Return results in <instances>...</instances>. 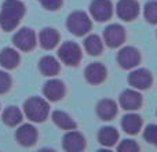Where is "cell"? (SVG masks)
<instances>
[{
	"mask_svg": "<svg viewBox=\"0 0 157 152\" xmlns=\"http://www.w3.org/2000/svg\"><path fill=\"white\" fill-rule=\"evenodd\" d=\"M25 10V4L21 0H4L0 10V28L4 32L14 30L24 18Z\"/></svg>",
	"mask_w": 157,
	"mask_h": 152,
	"instance_id": "obj_1",
	"label": "cell"
},
{
	"mask_svg": "<svg viewBox=\"0 0 157 152\" xmlns=\"http://www.w3.org/2000/svg\"><path fill=\"white\" fill-rule=\"evenodd\" d=\"M24 114L29 120L35 123H41L47 119L50 114V105L44 98L30 97L24 102Z\"/></svg>",
	"mask_w": 157,
	"mask_h": 152,
	"instance_id": "obj_2",
	"label": "cell"
},
{
	"mask_svg": "<svg viewBox=\"0 0 157 152\" xmlns=\"http://www.w3.org/2000/svg\"><path fill=\"white\" fill-rule=\"evenodd\" d=\"M68 30L75 36H84L91 30V19L83 11H75L66 19Z\"/></svg>",
	"mask_w": 157,
	"mask_h": 152,
	"instance_id": "obj_3",
	"label": "cell"
},
{
	"mask_svg": "<svg viewBox=\"0 0 157 152\" xmlns=\"http://www.w3.org/2000/svg\"><path fill=\"white\" fill-rule=\"evenodd\" d=\"M58 57L65 65L77 66L81 61V49L75 42H65L58 49Z\"/></svg>",
	"mask_w": 157,
	"mask_h": 152,
	"instance_id": "obj_4",
	"label": "cell"
},
{
	"mask_svg": "<svg viewBox=\"0 0 157 152\" xmlns=\"http://www.w3.org/2000/svg\"><path fill=\"white\" fill-rule=\"evenodd\" d=\"M13 43L21 51H32L37 44V39H36V33L30 28H21L17 30V33L13 36Z\"/></svg>",
	"mask_w": 157,
	"mask_h": 152,
	"instance_id": "obj_5",
	"label": "cell"
},
{
	"mask_svg": "<svg viewBox=\"0 0 157 152\" xmlns=\"http://www.w3.org/2000/svg\"><path fill=\"white\" fill-rule=\"evenodd\" d=\"M90 14L98 22L109 21L113 15V4L110 0H92L90 4Z\"/></svg>",
	"mask_w": 157,
	"mask_h": 152,
	"instance_id": "obj_6",
	"label": "cell"
},
{
	"mask_svg": "<svg viewBox=\"0 0 157 152\" xmlns=\"http://www.w3.org/2000/svg\"><path fill=\"white\" fill-rule=\"evenodd\" d=\"M125 40V30L121 25L112 24L103 30V42L108 47L116 49L120 47Z\"/></svg>",
	"mask_w": 157,
	"mask_h": 152,
	"instance_id": "obj_7",
	"label": "cell"
},
{
	"mask_svg": "<svg viewBox=\"0 0 157 152\" xmlns=\"http://www.w3.org/2000/svg\"><path fill=\"white\" fill-rule=\"evenodd\" d=\"M117 62L123 69H132L141 62V54L132 46L123 47L117 54Z\"/></svg>",
	"mask_w": 157,
	"mask_h": 152,
	"instance_id": "obj_8",
	"label": "cell"
},
{
	"mask_svg": "<svg viewBox=\"0 0 157 152\" xmlns=\"http://www.w3.org/2000/svg\"><path fill=\"white\" fill-rule=\"evenodd\" d=\"M119 101H120L121 108L128 112L138 111L142 106V102H144L141 93H139L138 90H131V89L124 90V91L120 94Z\"/></svg>",
	"mask_w": 157,
	"mask_h": 152,
	"instance_id": "obj_9",
	"label": "cell"
},
{
	"mask_svg": "<svg viewBox=\"0 0 157 152\" xmlns=\"http://www.w3.org/2000/svg\"><path fill=\"white\" fill-rule=\"evenodd\" d=\"M65 84L59 79H50L48 82L44 83L43 87V94L51 102H57V101L62 100L65 95Z\"/></svg>",
	"mask_w": 157,
	"mask_h": 152,
	"instance_id": "obj_10",
	"label": "cell"
},
{
	"mask_svg": "<svg viewBox=\"0 0 157 152\" xmlns=\"http://www.w3.org/2000/svg\"><path fill=\"white\" fill-rule=\"evenodd\" d=\"M116 13L123 21H132L139 15V3L136 0H120L116 6Z\"/></svg>",
	"mask_w": 157,
	"mask_h": 152,
	"instance_id": "obj_11",
	"label": "cell"
},
{
	"mask_svg": "<svg viewBox=\"0 0 157 152\" xmlns=\"http://www.w3.org/2000/svg\"><path fill=\"white\" fill-rule=\"evenodd\" d=\"M153 76L147 69H135L128 76V83L135 90H146L152 86Z\"/></svg>",
	"mask_w": 157,
	"mask_h": 152,
	"instance_id": "obj_12",
	"label": "cell"
},
{
	"mask_svg": "<svg viewBox=\"0 0 157 152\" xmlns=\"http://www.w3.org/2000/svg\"><path fill=\"white\" fill-rule=\"evenodd\" d=\"M62 147L68 152H80L86 148V138L81 133L75 130H68V133L63 136Z\"/></svg>",
	"mask_w": 157,
	"mask_h": 152,
	"instance_id": "obj_13",
	"label": "cell"
},
{
	"mask_svg": "<svg viewBox=\"0 0 157 152\" xmlns=\"http://www.w3.org/2000/svg\"><path fill=\"white\" fill-rule=\"evenodd\" d=\"M15 138L18 141V144H21L22 147H32L37 141V130L33 125H22L17 129L15 131Z\"/></svg>",
	"mask_w": 157,
	"mask_h": 152,
	"instance_id": "obj_14",
	"label": "cell"
},
{
	"mask_svg": "<svg viewBox=\"0 0 157 152\" xmlns=\"http://www.w3.org/2000/svg\"><path fill=\"white\" fill-rule=\"evenodd\" d=\"M106 68L101 62H94L90 64L84 71V76H86L87 82L91 84H101L106 79Z\"/></svg>",
	"mask_w": 157,
	"mask_h": 152,
	"instance_id": "obj_15",
	"label": "cell"
},
{
	"mask_svg": "<svg viewBox=\"0 0 157 152\" xmlns=\"http://www.w3.org/2000/svg\"><path fill=\"white\" fill-rule=\"evenodd\" d=\"M39 43L44 50H52L59 43V33L54 28H44L39 35Z\"/></svg>",
	"mask_w": 157,
	"mask_h": 152,
	"instance_id": "obj_16",
	"label": "cell"
},
{
	"mask_svg": "<svg viewBox=\"0 0 157 152\" xmlns=\"http://www.w3.org/2000/svg\"><path fill=\"white\" fill-rule=\"evenodd\" d=\"M19 61H21V57H19V53L15 49L4 47L0 51V65L4 69H15L18 66Z\"/></svg>",
	"mask_w": 157,
	"mask_h": 152,
	"instance_id": "obj_17",
	"label": "cell"
},
{
	"mask_svg": "<svg viewBox=\"0 0 157 152\" xmlns=\"http://www.w3.org/2000/svg\"><path fill=\"white\" fill-rule=\"evenodd\" d=\"M97 115L102 120H112L117 115V104L113 100H101L97 104Z\"/></svg>",
	"mask_w": 157,
	"mask_h": 152,
	"instance_id": "obj_18",
	"label": "cell"
},
{
	"mask_svg": "<svg viewBox=\"0 0 157 152\" xmlns=\"http://www.w3.org/2000/svg\"><path fill=\"white\" fill-rule=\"evenodd\" d=\"M121 127L127 134H136L142 129V118L139 115L130 112V114L124 115L121 119Z\"/></svg>",
	"mask_w": 157,
	"mask_h": 152,
	"instance_id": "obj_19",
	"label": "cell"
},
{
	"mask_svg": "<svg viewBox=\"0 0 157 152\" xmlns=\"http://www.w3.org/2000/svg\"><path fill=\"white\" fill-rule=\"evenodd\" d=\"M39 69H40V72L44 76L52 78V76L58 75L61 66L55 57H52V55H46V57H43L40 60V62H39Z\"/></svg>",
	"mask_w": 157,
	"mask_h": 152,
	"instance_id": "obj_20",
	"label": "cell"
},
{
	"mask_svg": "<svg viewBox=\"0 0 157 152\" xmlns=\"http://www.w3.org/2000/svg\"><path fill=\"white\" fill-rule=\"evenodd\" d=\"M119 140V131L112 126L102 127L98 133V141L106 148H112Z\"/></svg>",
	"mask_w": 157,
	"mask_h": 152,
	"instance_id": "obj_21",
	"label": "cell"
},
{
	"mask_svg": "<svg viewBox=\"0 0 157 152\" xmlns=\"http://www.w3.org/2000/svg\"><path fill=\"white\" fill-rule=\"evenodd\" d=\"M51 119L62 130H75L77 127L76 122L63 111H54L51 114Z\"/></svg>",
	"mask_w": 157,
	"mask_h": 152,
	"instance_id": "obj_22",
	"label": "cell"
},
{
	"mask_svg": "<svg viewBox=\"0 0 157 152\" xmlns=\"http://www.w3.org/2000/svg\"><path fill=\"white\" fill-rule=\"evenodd\" d=\"M2 120L4 125L14 127L22 122V112L17 106H7L2 114Z\"/></svg>",
	"mask_w": 157,
	"mask_h": 152,
	"instance_id": "obj_23",
	"label": "cell"
},
{
	"mask_svg": "<svg viewBox=\"0 0 157 152\" xmlns=\"http://www.w3.org/2000/svg\"><path fill=\"white\" fill-rule=\"evenodd\" d=\"M84 49L90 55H99L103 50V42L98 35H90L84 40Z\"/></svg>",
	"mask_w": 157,
	"mask_h": 152,
	"instance_id": "obj_24",
	"label": "cell"
},
{
	"mask_svg": "<svg viewBox=\"0 0 157 152\" xmlns=\"http://www.w3.org/2000/svg\"><path fill=\"white\" fill-rule=\"evenodd\" d=\"M144 15L149 24H157V0H152L145 4Z\"/></svg>",
	"mask_w": 157,
	"mask_h": 152,
	"instance_id": "obj_25",
	"label": "cell"
},
{
	"mask_svg": "<svg viewBox=\"0 0 157 152\" xmlns=\"http://www.w3.org/2000/svg\"><path fill=\"white\" fill-rule=\"evenodd\" d=\"M144 138L157 147V125H149L144 131Z\"/></svg>",
	"mask_w": 157,
	"mask_h": 152,
	"instance_id": "obj_26",
	"label": "cell"
},
{
	"mask_svg": "<svg viewBox=\"0 0 157 152\" xmlns=\"http://www.w3.org/2000/svg\"><path fill=\"white\" fill-rule=\"evenodd\" d=\"M11 84H13L11 76L6 71H0V94H6L11 89Z\"/></svg>",
	"mask_w": 157,
	"mask_h": 152,
	"instance_id": "obj_27",
	"label": "cell"
},
{
	"mask_svg": "<svg viewBox=\"0 0 157 152\" xmlns=\"http://www.w3.org/2000/svg\"><path fill=\"white\" fill-rule=\"evenodd\" d=\"M117 151L120 152H136L139 151V145L134 140H123L117 147Z\"/></svg>",
	"mask_w": 157,
	"mask_h": 152,
	"instance_id": "obj_28",
	"label": "cell"
},
{
	"mask_svg": "<svg viewBox=\"0 0 157 152\" xmlns=\"http://www.w3.org/2000/svg\"><path fill=\"white\" fill-rule=\"evenodd\" d=\"M39 2L41 3V6H43L46 10L55 11V10H58V8L62 6L63 0H39Z\"/></svg>",
	"mask_w": 157,
	"mask_h": 152,
	"instance_id": "obj_29",
	"label": "cell"
}]
</instances>
